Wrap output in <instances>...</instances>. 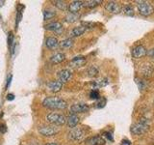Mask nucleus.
Returning <instances> with one entry per match:
<instances>
[{"mask_svg": "<svg viewBox=\"0 0 154 145\" xmlns=\"http://www.w3.org/2000/svg\"><path fill=\"white\" fill-rule=\"evenodd\" d=\"M42 105L49 109H65L67 106V103L65 100L57 97H47L43 100Z\"/></svg>", "mask_w": 154, "mask_h": 145, "instance_id": "1", "label": "nucleus"}, {"mask_svg": "<svg viewBox=\"0 0 154 145\" xmlns=\"http://www.w3.org/2000/svg\"><path fill=\"white\" fill-rule=\"evenodd\" d=\"M149 128V121L147 119H141L139 122L135 123L130 128V132L134 135H141L146 133Z\"/></svg>", "mask_w": 154, "mask_h": 145, "instance_id": "2", "label": "nucleus"}, {"mask_svg": "<svg viewBox=\"0 0 154 145\" xmlns=\"http://www.w3.org/2000/svg\"><path fill=\"white\" fill-rule=\"evenodd\" d=\"M138 12L143 17H148L154 12V8L151 4L144 1H140L138 4Z\"/></svg>", "mask_w": 154, "mask_h": 145, "instance_id": "3", "label": "nucleus"}, {"mask_svg": "<svg viewBox=\"0 0 154 145\" xmlns=\"http://www.w3.org/2000/svg\"><path fill=\"white\" fill-rule=\"evenodd\" d=\"M46 118L48 122L55 126H63L66 122V119L65 116L59 113H49L47 115Z\"/></svg>", "mask_w": 154, "mask_h": 145, "instance_id": "4", "label": "nucleus"}, {"mask_svg": "<svg viewBox=\"0 0 154 145\" xmlns=\"http://www.w3.org/2000/svg\"><path fill=\"white\" fill-rule=\"evenodd\" d=\"M59 132L60 129L55 126H43L38 129V133L43 137H54Z\"/></svg>", "mask_w": 154, "mask_h": 145, "instance_id": "5", "label": "nucleus"}, {"mask_svg": "<svg viewBox=\"0 0 154 145\" xmlns=\"http://www.w3.org/2000/svg\"><path fill=\"white\" fill-rule=\"evenodd\" d=\"M85 135V130H83V128L80 127H75L73 129H71V130L69 133V138L70 140H81L84 137Z\"/></svg>", "mask_w": 154, "mask_h": 145, "instance_id": "6", "label": "nucleus"}, {"mask_svg": "<svg viewBox=\"0 0 154 145\" xmlns=\"http://www.w3.org/2000/svg\"><path fill=\"white\" fill-rule=\"evenodd\" d=\"M146 52L147 51L146 50V47H144L143 46H141V45L134 47L132 48V50H131L132 56L134 58H136V59H139V58H142L143 56H146Z\"/></svg>", "mask_w": 154, "mask_h": 145, "instance_id": "7", "label": "nucleus"}, {"mask_svg": "<svg viewBox=\"0 0 154 145\" xmlns=\"http://www.w3.org/2000/svg\"><path fill=\"white\" fill-rule=\"evenodd\" d=\"M71 113H84L89 110V105L86 104H75L71 105Z\"/></svg>", "mask_w": 154, "mask_h": 145, "instance_id": "8", "label": "nucleus"}, {"mask_svg": "<svg viewBox=\"0 0 154 145\" xmlns=\"http://www.w3.org/2000/svg\"><path fill=\"white\" fill-rule=\"evenodd\" d=\"M47 88L49 89L51 92H54V93H57L59 92L62 87H63V83L59 80H52V81H48L47 82Z\"/></svg>", "mask_w": 154, "mask_h": 145, "instance_id": "9", "label": "nucleus"}, {"mask_svg": "<svg viewBox=\"0 0 154 145\" xmlns=\"http://www.w3.org/2000/svg\"><path fill=\"white\" fill-rule=\"evenodd\" d=\"M86 58L84 56H77V57H74L73 59H71V61L69 62V66L72 67V68H79V67H82L86 64Z\"/></svg>", "mask_w": 154, "mask_h": 145, "instance_id": "10", "label": "nucleus"}, {"mask_svg": "<svg viewBox=\"0 0 154 145\" xmlns=\"http://www.w3.org/2000/svg\"><path fill=\"white\" fill-rule=\"evenodd\" d=\"M72 74H71V72L69 70H62L60 71L57 74V76H58V80L61 81L62 83H64V82H66V81H69L70 79V77H71Z\"/></svg>", "mask_w": 154, "mask_h": 145, "instance_id": "11", "label": "nucleus"}, {"mask_svg": "<svg viewBox=\"0 0 154 145\" xmlns=\"http://www.w3.org/2000/svg\"><path fill=\"white\" fill-rule=\"evenodd\" d=\"M45 28L46 30H49V31H54L56 33H59L61 34L63 32V25L62 23L60 22H51V23H48L45 26Z\"/></svg>", "mask_w": 154, "mask_h": 145, "instance_id": "12", "label": "nucleus"}, {"mask_svg": "<svg viewBox=\"0 0 154 145\" xmlns=\"http://www.w3.org/2000/svg\"><path fill=\"white\" fill-rule=\"evenodd\" d=\"M85 143L86 145H103L105 143V140L99 135H95V137H91L86 139Z\"/></svg>", "mask_w": 154, "mask_h": 145, "instance_id": "13", "label": "nucleus"}, {"mask_svg": "<svg viewBox=\"0 0 154 145\" xmlns=\"http://www.w3.org/2000/svg\"><path fill=\"white\" fill-rule=\"evenodd\" d=\"M105 9L111 14H119L120 12V6L117 3V2H114V1H110L106 4Z\"/></svg>", "mask_w": 154, "mask_h": 145, "instance_id": "14", "label": "nucleus"}, {"mask_svg": "<svg viewBox=\"0 0 154 145\" xmlns=\"http://www.w3.org/2000/svg\"><path fill=\"white\" fill-rule=\"evenodd\" d=\"M79 121H80V118L78 117V116L74 113H70L69 116L66 119V123H67V126H69V128L73 129L76 127L77 125H78Z\"/></svg>", "mask_w": 154, "mask_h": 145, "instance_id": "15", "label": "nucleus"}, {"mask_svg": "<svg viewBox=\"0 0 154 145\" xmlns=\"http://www.w3.org/2000/svg\"><path fill=\"white\" fill-rule=\"evenodd\" d=\"M83 6V2L79 1V0H75V1H72L69 5V11L70 14H76L77 12L80 11V9Z\"/></svg>", "mask_w": 154, "mask_h": 145, "instance_id": "16", "label": "nucleus"}, {"mask_svg": "<svg viewBox=\"0 0 154 145\" xmlns=\"http://www.w3.org/2000/svg\"><path fill=\"white\" fill-rule=\"evenodd\" d=\"M45 46L48 50H55V48L59 46V42H58L57 38L55 37H49L46 39Z\"/></svg>", "mask_w": 154, "mask_h": 145, "instance_id": "17", "label": "nucleus"}, {"mask_svg": "<svg viewBox=\"0 0 154 145\" xmlns=\"http://www.w3.org/2000/svg\"><path fill=\"white\" fill-rule=\"evenodd\" d=\"M65 59H66V55L64 54V53L59 52V53H56V54L51 56L50 62L52 63V64H59V63H62Z\"/></svg>", "mask_w": 154, "mask_h": 145, "instance_id": "18", "label": "nucleus"}, {"mask_svg": "<svg viewBox=\"0 0 154 145\" xmlns=\"http://www.w3.org/2000/svg\"><path fill=\"white\" fill-rule=\"evenodd\" d=\"M86 30H87V28H86L85 26H83V25H81V26H76V27H74V28L71 30L70 35H71L72 37H79V36L82 35V34H84V33L86 32Z\"/></svg>", "mask_w": 154, "mask_h": 145, "instance_id": "19", "label": "nucleus"}, {"mask_svg": "<svg viewBox=\"0 0 154 145\" xmlns=\"http://www.w3.org/2000/svg\"><path fill=\"white\" fill-rule=\"evenodd\" d=\"M109 83V79H106V77H103V79H97V80H94L91 85L94 89L96 88H101V87H104Z\"/></svg>", "mask_w": 154, "mask_h": 145, "instance_id": "20", "label": "nucleus"}, {"mask_svg": "<svg viewBox=\"0 0 154 145\" xmlns=\"http://www.w3.org/2000/svg\"><path fill=\"white\" fill-rule=\"evenodd\" d=\"M73 46V39L72 38H67L63 40L59 43V47L61 48H64V50H67V48H70Z\"/></svg>", "mask_w": 154, "mask_h": 145, "instance_id": "21", "label": "nucleus"}, {"mask_svg": "<svg viewBox=\"0 0 154 145\" xmlns=\"http://www.w3.org/2000/svg\"><path fill=\"white\" fill-rule=\"evenodd\" d=\"M52 3L54 4V6L58 8L61 11H66L69 9L67 6V3L66 1H63V0H56V1H52Z\"/></svg>", "mask_w": 154, "mask_h": 145, "instance_id": "22", "label": "nucleus"}, {"mask_svg": "<svg viewBox=\"0 0 154 145\" xmlns=\"http://www.w3.org/2000/svg\"><path fill=\"white\" fill-rule=\"evenodd\" d=\"M100 3H102L101 0H90V1H85L83 2V6L86 8H94L97 6Z\"/></svg>", "mask_w": 154, "mask_h": 145, "instance_id": "23", "label": "nucleus"}, {"mask_svg": "<svg viewBox=\"0 0 154 145\" xmlns=\"http://www.w3.org/2000/svg\"><path fill=\"white\" fill-rule=\"evenodd\" d=\"M87 74L90 77H94L98 75V69L95 66H91L87 71Z\"/></svg>", "mask_w": 154, "mask_h": 145, "instance_id": "24", "label": "nucleus"}, {"mask_svg": "<svg viewBox=\"0 0 154 145\" xmlns=\"http://www.w3.org/2000/svg\"><path fill=\"white\" fill-rule=\"evenodd\" d=\"M56 16V12L51 11V10H45L43 11V19L47 21V19H50L52 18H54Z\"/></svg>", "mask_w": 154, "mask_h": 145, "instance_id": "25", "label": "nucleus"}, {"mask_svg": "<svg viewBox=\"0 0 154 145\" xmlns=\"http://www.w3.org/2000/svg\"><path fill=\"white\" fill-rule=\"evenodd\" d=\"M122 12L127 14V16H133L134 14V9L130 6V5H125V6L123 7L122 9Z\"/></svg>", "mask_w": 154, "mask_h": 145, "instance_id": "26", "label": "nucleus"}, {"mask_svg": "<svg viewBox=\"0 0 154 145\" xmlns=\"http://www.w3.org/2000/svg\"><path fill=\"white\" fill-rule=\"evenodd\" d=\"M106 105V99L105 98H99L98 101L96 102L95 104V108H103Z\"/></svg>", "mask_w": 154, "mask_h": 145, "instance_id": "27", "label": "nucleus"}, {"mask_svg": "<svg viewBox=\"0 0 154 145\" xmlns=\"http://www.w3.org/2000/svg\"><path fill=\"white\" fill-rule=\"evenodd\" d=\"M77 18H78V16H77L76 14H67V16L66 17L65 21H67V22H74Z\"/></svg>", "mask_w": 154, "mask_h": 145, "instance_id": "28", "label": "nucleus"}, {"mask_svg": "<svg viewBox=\"0 0 154 145\" xmlns=\"http://www.w3.org/2000/svg\"><path fill=\"white\" fill-rule=\"evenodd\" d=\"M90 98L93 99V100H98L100 98L98 91L97 90H91V93H90Z\"/></svg>", "mask_w": 154, "mask_h": 145, "instance_id": "29", "label": "nucleus"}, {"mask_svg": "<svg viewBox=\"0 0 154 145\" xmlns=\"http://www.w3.org/2000/svg\"><path fill=\"white\" fill-rule=\"evenodd\" d=\"M136 80H137V84L139 86V88L141 89V90H143L144 89V86H146V82H143L141 79H136Z\"/></svg>", "mask_w": 154, "mask_h": 145, "instance_id": "30", "label": "nucleus"}, {"mask_svg": "<svg viewBox=\"0 0 154 145\" xmlns=\"http://www.w3.org/2000/svg\"><path fill=\"white\" fill-rule=\"evenodd\" d=\"M103 135H104V137H106L108 140H110V141H113V135H112V134L111 133H108V132H106V133H104L103 134Z\"/></svg>", "mask_w": 154, "mask_h": 145, "instance_id": "31", "label": "nucleus"}, {"mask_svg": "<svg viewBox=\"0 0 154 145\" xmlns=\"http://www.w3.org/2000/svg\"><path fill=\"white\" fill-rule=\"evenodd\" d=\"M13 41H14V35L12 34V32H10L9 33V38H8V44H9V47H11V46H12Z\"/></svg>", "mask_w": 154, "mask_h": 145, "instance_id": "32", "label": "nucleus"}, {"mask_svg": "<svg viewBox=\"0 0 154 145\" xmlns=\"http://www.w3.org/2000/svg\"><path fill=\"white\" fill-rule=\"evenodd\" d=\"M0 132L2 134H5L7 132V128H6V125L4 124H0Z\"/></svg>", "mask_w": 154, "mask_h": 145, "instance_id": "33", "label": "nucleus"}, {"mask_svg": "<svg viewBox=\"0 0 154 145\" xmlns=\"http://www.w3.org/2000/svg\"><path fill=\"white\" fill-rule=\"evenodd\" d=\"M146 54H147L149 57L154 58V47H153V48H151V50H149L146 52Z\"/></svg>", "mask_w": 154, "mask_h": 145, "instance_id": "34", "label": "nucleus"}, {"mask_svg": "<svg viewBox=\"0 0 154 145\" xmlns=\"http://www.w3.org/2000/svg\"><path fill=\"white\" fill-rule=\"evenodd\" d=\"M120 144H122V145H132L131 141H130V140H128V139H123V140H122Z\"/></svg>", "mask_w": 154, "mask_h": 145, "instance_id": "35", "label": "nucleus"}, {"mask_svg": "<svg viewBox=\"0 0 154 145\" xmlns=\"http://www.w3.org/2000/svg\"><path fill=\"white\" fill-rule=\"evenodd\" d=\"M14 99V94H8L7 95V100L8 101H13Z\"/></svg>", "mask_w": 154, "mask_h": 145, "instance_id": "36", "label": "nucleus"}, {"mask_svg": "<svg viewBox=\"0 0 154 145\" xmlns=\"http://www.w3.org/2000/svg\"><path fill=\"white\" fill-rule=\"evenodd\" d=\"M12 79H13V76H9V79H8V81H7V87L10 86V83H11Z\"/></svg>", "mask_w": 154, "mask_h": 145, "instance_id": "37", "label": "nucleus"}, {"mask_svg": "<svg viewBox=\"0 0 154 145\" xmlns=\"http://www.w3.org/2000/svg\"><path fill=\"white\" fill-rule=\"evenodd\" d=\"M4 4H5V1H4V0H0V8L3 7V6H4Z\"/></svg>", "mask_w": 154, "mask_h": 145, "instance_id": "38", "label": "nucleus"}, {"mask_svg": "<svg viewBox=\"0 0 154 145\" xmlns=\"http://www.w3.org/2000/svg\"><path fill=\"white\" fill-rule=\"evenodd\" d=\"M45 145H59V144H58V143H54V142H53V143H46Z\"/></svg>", "mask_w": 154, "mask_h": 145, "instance_id": "39", "label": "nucleus"}]
</instances>
